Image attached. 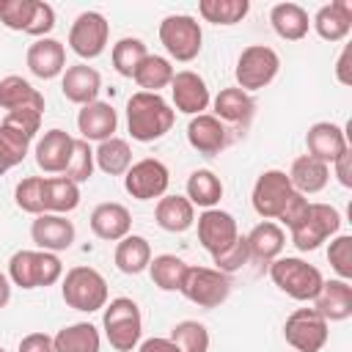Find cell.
I'll return each mask as SVG.
<instances>
[{
	"mask_svg": "<svg viewBox=\"0 0 352 352\" xmlns=\"http://www.w3.org/2000/svg\"><path fill=\"white\" fill-rule=\"evenodd\" d=\"M212 261H214V270H220V272H226V275H231V272L242 270V267L250 261L248 239L239 234V236H236L226 250H220L217 256H212Z\"/></svg>",
	"mask_w": 352,
	"mask_h": 352,
	"instance_id": "obj_47",
	"label": "cell"
},
{
	"mask_svg": "<svg viewBox=\"0 0 352 352\" xmlns=\"http://www.w3.org/2000/svg\"><path fill=\"white\" fill-rule=\"evenodd\" d=\"M11 302V280L6 272H0V311Z\"/></svg>",
	"mask_w": 352,
	"mask_h": 352,
	"instance_id": "obj_54",
	"label": "cell"
},
{
	"mask_svg": "<svg viewBox=\"0 0 352 352\" xmlns=\"http://www.w3.org/2000/svg\"><path fill=\"white\" fill-rule=\"evenodd\" d=\"M94 236L104 239V242H118L126 234H132V214L124 204L118 201H104L99 206H94L91 220H88Z\"/></svg>",
	"mask_w": 352,
	"mask_h": 352,
	"instance_id": "obj_24",
	"label": "cell"
},
{
	"mask_svg": "<svg viewBox=\"0 0 352 352\" xmlns=\"http://www.w3.org/2000/svg\"><path fill=\"white\" fill-rule=\"evenodd\" d=\"M135 352H182V349L170 338H165V336H151V338L140 341Z\"/></svg>",
	"mask_w": 352,
	"mask_h": 352,
	"instance_id": "obj_53",
	"label": "cell"
},
{
	"mask_svg": "<svg viewBox=\"0 0 352 352\" xmlns=\"http://www.w3.org/2000/svg\"><path fill=\"white\" fill-rule=\"evenodd\" d=\"M36 11V0H0V22L8 30L28 33Z\"/></svg>",
	"mask_w": 352,
	"mask_h": 352,
	"instance_id": "obj_45",
	"label": "cell"
},
{
	"mask_svg": "<svg viewBox=\"0 0 352 352\" xmlns=\"http://www.w3.org/2000/svg\"><path fill=\"white\" fill-rule=\"evenodd\" d=\"M187 267L190 264L182 256H176V253H160V256H151L148 275H151V283L160 292H179L182 283H184Z\"/></svg>",
	"mask_w": 352,
	"mask_h": 352,
	"instance_id": "obj_35",
	"label": "cell"
},
{
	"mask_svg": "<svg viewBox=\"0 0 352 352\" xmlns=\"http://www.w3.org/2000/svg\"><path fill=\"white\" fill-rule=\"evenodd\" d=\"M248 239V250H250V258L256 261H275L280 253H283V245H286V231L275 223V220H261L258 226H253V231L245 236Z\"/></svg>",
	"mask_w": 352,
	"mask_h": 352,
	"instance_id": "obj_30",
	"label": "cell"
},
{
	"mask_svg": "<svg viewBox=\"0 0 352 352\" xmlns=\"http://www.w3.org/2000/svg\"><path fill=\"white\" fill-rule=\"evenodd\" d=\"M8 280L25 292L55 286L63 278V261L47 250H16L8 258Z\"/></svg>",
	"mask_w": 352,
	"mask_h": 352,
	"instance_id": "obj_2",
	"label": "cell"
},
{
	"mask_svg": "<svg viewBox=\"0 0 352 352\" xmlns=\"http://www.w3.org/2000/svg\"><path fill=\"white\" fill-rule=\"evenodd\" d=\"M55 28V8L44 0H36V11H33V19H30V28H28V36H36V38H47Z\"/></svg>",
	"mask_w": 352,
	"mask_h": 352,
	"instance_id": "obj_48",
	"label": "cell"
},
{
	"mask_svg": "<svg viewBox=\"0 0 352 352\" xmlns=\"http://www.w3.org/2000/svg\"><path fill=\"white\" fill-rule=\"evenodd\" d=\"M286 176H289L294 192H300V195H316L330 182V165H324V162L302 154V157H297L292 162V168H289Z\"/></svg>",
	"mask_w": 352,
	"mask_h": 352,
	"instance_id": "obj_29",
	"label": "cell"
},
{
	"mask_svg": "<svg viewBox=\"0 0 352 352\" xmlns=\"http://www.w3.org/2000/svg\"><path fill=\"white\" fill-rule=\"evenodd\" d=\"M173 74H176V69H173V63H170L168 58L148 52V55L140 60V66L135 69L132 80L138 82L140 91H146V94H160L162 88H170Z\"/></svg>",
	"mask_w": 352,
	"mask_h": 352,
	"instance_id": "obj_34",
	"label": "cell"
},
{
	"mask_svg": "<svg viewBox=\"0 0 352 352\" xmlns=\"http://www.w3.org/2000/svg\"><path fill=\"white\" fill-rule=\"evenodd\" d=\"M55 352H99L102 349V336L91 322H74L60 327L55 336Z\"/></svg>",
	"mask_w": 352,
	"mask_h": 352,
	"instance_id": "obj_33",
	"label": "cell"
},
{
	"mask_svg": "<svg viewBox=\"0 0 352 352\" xmlns=\"http://www.w3.org/2000/svg\"><path fill=\"white\" fill-rule=\"evenodd\" d=\"M6 170H8V168H6V162H3V160H0V176H3V173H6Z\"/></svg>",
	"mask_w": 352,
	"mask_h": 352,
	"instance_id": "obj_55",
	"label": "cell"
},
{
	"mask_svg": "<svg viewBox=\"0 0 352 352\" xmlns=\"http://www.w3.org/2000/svg\"><path fill=\"white\" fill-rule=\"evenodd\" d=\"M77 206H80V184L69 182L66 176H47L44 179V212L69 214Z\"/></svg>",
	"mask_w": 352,
	"mask_h": 352,
	"instance_id": "obj_37",
	"label": "cell"
},
{
	"mask_svg": "<svg viewBox=\"0 0 352 352\" xmlns=\"http://www.w3.org/2000/svg\"><path fill=\"white\" fill-rule=\"evenodd\" d=\"M72 151H74V138L66 132V129H47L38 140H36V165L44 170V173H60L66 170L69 160H72Z\"/></svg>",
	"mask_w": 352,
	"mask_h": 352,
	"instance_id": "obj_19",
	"label": "cell"
},
{
	"mask_svg": "<svg viewBox=\"0 0 352 352\" xmlns=\"http://www.w3.org/2000/svg\"><path fill=\"white\" fill-rule=\"evenodd\" d=\"M270 25H272L278 38L300 41L311 30V16L300 3H275L270 8Z\"/></svg>",
	"mask_w": 352,
	"mask_h": 352,
	"instance_id": "obj_28",
	"label": "cell"
},
{
	"mask_svg": "<svg viewBox=\"0 0 352 352\" xmlns=\"http://www.w3.org/2000/svg\"><path fill=\"white\" fill-rule=\"evenodd\" d=\"M16 352H55V341H52V336L36 330V333H28L19 338Z\"/></svg>",
	"mask_w": 352,
	"mask_h": 352,
	"instance_id": "obj_50",
	"label": "cell"
},
{
	"mask_svg": "<svg viewBox=\"0 0 352 352\" xmlns=\"http://www.w3.org/2000/svg\"><path fill=\"white\" fill-rule=\"evenodd\" d=\"M0 107L16 110V107H38L44 110V94L38 88H33V82H28L19 74H8L0 80Z\"/></svg>",
	"mask_w": 352,
	"mask_h": 352,
	"instance_id": "obj_32",
	"label": "cell"
},
{
	"mask_svg": "<svg viewBox=\"0 0 352 352\" xmlns=\"http://www.w3.org/2000/svg\"><path fill=\"white\" fill-rule=\"evenodd\" d=\"M341 228V214L336 206L330 204H319V201H311L308 204V212L305 217L289 231L292 234V242L300 253H311L316 248H322V242L333 239Z\"/></svg>",
	"mask_w": 352,
	"mask_h": 352,
	"instance_id": "obj_8",
	"label": "cell"
},
{
	"mask_svg": "<svg viewBox=\"0 0 352 352\" xmlns=\"http://www.w3.org/2000/svg\"><path fill=\"white\" fill-rule=\"evenodd\" d=\"M25 63L28 72L38 80H55L66 72V47L63 41L47 36V38H36L28 52H25Z\"/></svg>",
	"mask_w": 352,
	"mask_h": 352,
	"instance_id": "obj_18",
	"label": "cell"
},
{
	"mask_svg": "<svg viewBox=\"0 0 352 352\" xmlns=\"http://www.w3.org/2000/svg\"><path fill=\"white\" fill-rule=\"evenodd\" d=\"M170 99H173V110L176 113H184V116H201L209 110L212 104V94H209V85L206 80L192 72V69H182L173 74L170 80Z\"/></svg>",
	"mask_w": 352,
	"mask_h": 352,
	"instance_id": "obj_14",
	"label": "cell"
},
{
	"mask_svg": "<svg viewBox=\"0 0 352 352\" xmlns=\"http://www.w3.org/2000/svg\"><path fill=\"white\" fill-rule=\"evenodd\" d=\"M99 91H102V74L88 63L66 66V72L60 74V94L72 104H80V107L91 104L96 102Z\"/></svg>",
	"mask_w": 352,
	"mask_h": 352,
	"instance_id": "obj_21",
	"label": "cell"
},
{
	"mask_svg": "<svg viewBox=\"0 0 352 352\" xmlns=\"http://www.w3.org/2000/svg\"><path fill=\"white\" fill-rule=\"evenodd\" d=\"M44 179L47 176H25L14 187V204L33 217L44 214Z\"/></svg>",
	"mask_w": 352,
	"mask_h": 352,
	"instance_id": "obj_43",
	"label": "cell"
},
{
	"mask_svg": "<svg viewBox=\"0 0 352 352\" xmlns=\"http://www.w3.org/2000/svg\"><path fill=\"white\" fill-rule=\"evenodd\" d=\"M146 55H148L146 41L138 38V36H124V38H118V41L113 44V50H110L113 69H116L121 77H129V80H132L135 69L140 66V60H143Z\"/></svg>",
	"mask_w": 352,
	"mask_h": 352,
	"instance_id": "obj_40",
	"label": "cell"
},
{
	"mask_svg": "<svg viewBox=\"0 0 352 352\" xmlns=\"http://www.w3.org/2000/svg\"><path fill=\"white\" fill-rule=\"evenodd\" d=\"M311 28L324 41H344L352 30V0H333L322 6L314 14Z\"/></svg>",
	"mask_w": 352,
	"mask_h": 352,
	"instance_id": "obj_26",
	"label": "cell"
},
{
	"mask_svg": "<svg viewBox=\"0 0 352 352\" xmlns=\"http://www.w3.org/2000/svg\"><path fill=\"white\" fill-rule=\"evenodd\" d=\"M160 44L165 47V52L179 60V63H190L201 55L204 47V30L201 22L190 14H168L160 22Z\"/></svg>",
	"mask_w": 352,
	"mask_h": 352,
	"instance_id": "obj_6",
	"label": "cell"
},
{
	"mask_svg": "<svg viewBox=\"0 0 352 352\" xmlns=\"http://www.w3.org/2000/svg\"><path fill=\"white\" fill-rule=\"evenodd\" d=\"M176 121V110L165 102L162 94L138 91L126 99V129L138 143H154L170 132Z\"/></svg>",
	"mask_w": 352,
	"mask_h": 352,
	"instance_id": "obj_1",
	"label": "cell"
},
{
	"mask_svg": "<svg viewBox=\"0 0 352 352\" xmlns=\"http://www.w3.org/2000/svg\"><path fill=\"white\" fill-rule=\"evenodd\" d=\"M113 261L118 267V272L124 275H140L148 270V261H151V245L146 236L140 234H126L124 239L116 242V253H113Z\"/></svg>",
	"mask_w": 352,
	"mask_h": 352,
	"instance_id": "obj_31",
	"label": "cell"
},
{
	"mask_svg": "<svg viewBox=\"0 0 352 352\" xmlns=\"http://www.w3.org/2000/svg\"><path fill=\"white\" fill-rule=\"evenodd\" d=\"M223 198V182L214 170L198 168L187 176V201L201 209H214Z\"/></svg>",
	"mask_w": 352,
	"mask_h": 352,
	"instance_id": "obj_36",
	"label": "cell"
},
{
	"mask_svg": "<svg viewBox=\"0 0 352 352\" xmlns=\"http://www.w3.org/2000/svg\"><path fill=\"white\" fill-rule=\"evenodd\" d=\"M305 148H308V157L324 165H333L344 151H349V140H346L344 126L333 121H316L305 132Z\"/></svg>",
	"mask_w": 352,
	"mask_h": 352,
	"instance_id": "obj_17",
	"label": "cell"
},
{
	"mask_svg": "<svg viewBox=\"0 0 352 352\" xmlns=\"http://www.w3.org/2000/svg\"><path fill=\"white\" fill-rule=\"evenodd\" d=\"M308 204H311V201H308L305 195H300V192H292V195H289V201L283 204L280 214H278V226H280V228L286 226V228L292 231V228H294V226H297V223L305 217V212H308Z\"/></svg>",
	"mask_w": 352,
	"mask_h": 352,
	"instance_id": "obj_49",
	"label": "cell"
},
{
	"mask_svg": "<svg viewBox=\"0 0 352 352\" xmlns=\"http://www.w3.org/2000/svg\"><path fill=\"white\" fill-rule=\"evenodd\" d=\"M283 338L294 352H322L330 338V322L314 308H294L283 322Z\"/></svg>",
	"mask_w": 352,
	"mask_h": 352,
	"instance_id": "obj_9",
	"label": "cell"
},
{
	"mask_svg": "<svg viewBox=\"0 0 352 352\" xmlns=\"http://www.w3.org/2000/svg\"><path fill=\"white\" fill-rule=\"evenodd\" d=\"M179 292L198 308H217L228 300L231 280L226 272H220L214 267H187V275H184V283Z\"/></svg>",
	"mask_w": 352,
	"mask_h": 352,
	"instance_id": "obj_11",
	"label": "cell"
},
{
	"mask_svg": "<svg viewBox=\"0 0 352 352\" xmlns=\"http://www.w3.org/2000/svg\"><path fill=\"white\" fill-rule=\"evenodd\" d=\"M168 184H170V170L157 157H143L132 162L129 170L124 173V190L135 201H154V198L160 201L168 192Z\"/></svg>",
	"mask_w": 352,
	"mask_h": 352,
	"instance_id": "obj_12",
	"label": "cell"
},
{
	"mask_svg": "<svg viewBox=\"0 0 352 352\" xmlns=\"http://www.w3.org/2000/svg\"><path fill=\"white\" fill-rule=\"evenodd\" d=\"M118 129V113L110 102H91L82 104L77 113V132L88 143H102L107 138H116Z\"/></svg>",
	"mask_w": 352,
	"mask_h": 352,
	"instance_id": "obj_20",
	"label": "cell"
},
{
	"mask_svg": "<svg viewBox=\"0 0 352 352\" xmlns=\"http://www.w3.org/2000/svg\"><path fill=\"white\" fill-rule=\"evenodd\" d=\"M187 143L204 157H217L228 146V126H223L212 113L192 116L187 124Z\"/></svg>",
	"mask_w": 352,
	"mask_h": 352,
	"instance_id": "obj_23",
	"label": "cell"
},
{
	"mask_svg": "<svg viewBox=\"0 0 352 352\" xmlns=\"http://www.w3.org/2000/svg\"><path fill=\"white\" fill-rule=\"evenodd\" d=\"M102 330L116 352H132L143 336V316L132 297H113L102 308Z\"/></svg>",
	"mask_w": 352,
	"mask_h": 352,
	"instance_id": "obj_5",
	"label": "cell"
},
{
	"mask_svg": "<svg viewBox=\"0 0 352 352\" xmlns=\"http://www.w3.org/2000/svg\"><path fill=\"white\" fill-rule=\"evenodd\" d=\"M270 280L286 297L297 302H311L319 294L324 275L319 272V267L308 264L300 256H278L275 261H270Z\"/></svg>",
	"mask_w": 352,
	"mask_h": 352,
	"instance_id": "obj_4",
	"label": "cell"
},
{
	"mask_svg": "<svg viewBox=\"0 0 352 352\" xmlns=\"http://www.w3.org/2000/svg\"><path fill=\"white\" fill-rule=\"evenodd\" d=\"M278 72H280V55L267 44H250L239 52L234 66L236 88H242L245 94L261 91L278 77Z\"/></svg>",
	"mask_w": 352,
	"mask_h": 352,
	"instance_id": "obj_7",
	"label": "cell"
},
{
	"mask_svg": "<svg viewBox=\"0 0 352 352\" xmlns=\"http://www.w3.org/2000/svg\"><path fill=\"white\" fill-rule=\"evenodd\" d=\"M94 160L96 168L107 176H124L132 165V148L124 138H107L102 143H96L94 148Z\"/></svg>",
	"mask_w": 352,
	"mask_h": 352,
	"instance_id": "obj_38",
	"label": "cell"
},
{
	"mask_svg": "<svg viewBox=\"0 0 352 352\" xmlns=\"http://www.w3.org/2000/svg\"><path fill=\"white\" fill-rule=\"evenodd\" d=\"M336 80L341 85H352V44H344V50L336 60Z\"/></svg>",
	"mask_w": 352,
	"mask_h": 352,
	"instance_id": "obj_51",
	"label": "cell"
},
{
	"mask_svg": "<svg viewBox=\"0 0 352 352\" xmlns=\"http://www.w3.org/2000/svg\"><path fill=\"white\" fill-rule=\"evenodd\" d=\"M60 297L69 308L94 314L107 305L110 292H107V280L99 270H94L88 264H77V267L66 270V275L60 278Z\"/></svg>",
	"mask_w": 352,
	"mask_h": 352,
	"instance_id": "obj_3",
	"label": "cell"
},
{
	"mask_svg": "<svg viewBox=\"0 0 352 352\" xmlns=\"http://www.w3.org/2000/svg\"><path fill=\"white\" fill-rule=\"evenodd\" d=\"M333 176L338 179L341 187H352V151H344L336 162H333Z\"/></svg>",
	"mask_w": 352,
	"mask_h": 352,
	"instance_id": "obj_52",
	"label": "cell"
},
{
	"mask_svg": "<svg viewBox=\"0 0 352 352\" xmlns=\"http://www.w3.org/2000/svg\"><path fill=\"white\" fill-rule=\"evenodd\" d=\"M0 352H6V349H3V346H0Z\"/></svg>",
	"mask_w": 352,
	"mask_h": 352,
	"instance_id": "obj_56",
	"label": "cell"
},
{
	"mask_svg": "<svg viewBox=\"0 0 352 352\" xmlns=\"http://www.w3.org/2000/svg\"><path fill=\"white\" fill-rule=\"evenodd\" d=\"M239 236V226L226 209H204L198 214V242L209 256H217Z\"/></svg>",
	"mask_w": 352,
	"mask_h": 352,
	"instance_id": "obj_15",
	"label": "cell"
},
{
	"mask_svg": "<svg viewBox=\"0 0 352 352\" xmlns=\"http://www.w3.org/2000/svg\"><path fill=\"white\" fill-rule=\"evenodd\" d=\"M212 107H214V118L226 126H236V129H248L253 113H256V102L250 94H245L242 88L231 85V88H223L214 99H212Z\"/></svg>",
	"mask_w": 352,
	"mask_h": 352,
	"instance_id": "obj_22",
	"label": "cell"
},
{
	"mask_svg": "<svg viewBox=\"0 0 352 352\" xmlns=\"http://www.w3.org/2000/svg\"><path fill=\"white\" fill-rule=\"evenodd\" d=\"M292 192L294 190H292V182H289L286 170L270 168V170H264L256 179L253 192H250V204H253V209H256L258 217L278 220V214H280V209H283V204L289 201Z\"/></svg>",
	"mask_w": 352,
	"mask_h": 352,
	"instance_id": "obj_13",
	"label": "cell"
},
{
	"mask_svg": "<svg viewBox=\"0 0 352 352\" xmlns=\"http://www.w3.org/2000/svg\"><path fill=\"white\" fill-rule=\"evenodd\" d=\"M154 220L168 234H184L195 226V206L187 201V195H162L154 206Z\"/></svg>",
	"mask_w": 352,
	"mask_h": 352,
	"instance_id": "obj_27",
	"label": "cell"
},
{
	"mask_svg": "<svg viewBox=\"0 0 352 352\" xmlns=\"http://www.w3.org/2000/svg\"><path fill=\"white\" fill-rule=\"evenodd\" d=\"M30 143H33L30 135H25L22 129H16V126L8 124V121H0V160L6 162L8 170L16 168V165L28 157Z\"/></svg>",
	"mask_w": 352,
	"mask_h": 352,
	"instance_id": "obj_41",
	"label": "cell"
},
{
	"mask_svg": "<svg viewBox=\"0 0 352 352\" xmlns=\"http://www.w3.org/2000/svg\"><path fill=\"white\" fill-rule=\"evenodd\" d=\"M94 170H96L94 146L88 140H82V138H74V151H72V160H69L63 176L69 182H74V184H82V182H88L94 176Z\"/></svg>",
	"mask_w": 352,
	"mask_h": 352,
	"instance_id": "obj_44",
	"label": "cell"
},
{
	"mask_svg": "<svg viewBox=\"0 0 352 352\" xmlns=\"http://www.w3.org/2000/svg\"><path fill=\"white\" fill-rule=\"evenodd\" d=\"M198 14L204 22L228 28V25L242 22L250 14V0H201Z\"/></svg>",
	"mask_w": 352,
	"mask_h": 352,
	"instance_id": "obj_39",
	"label": "cell"
},
{
	"mask_svg": "<svg viewBox=\"0 0 352 352\" xmlns=\"http://www.w3.org/2000/svg\"><path fill=\"white\" fill-rule=\"evenodd\" d=\"M107 41H110V22L99 11L77 14L72 28H69V38H66L69 50L77 58H82V63L99 58L107 50Z\"/></svg>",
	"mask_w": 352,
	"mask_h": 352,
	"instance_id": "obj_10",
	"label": "cell"
},
{
	"mask_svg": "<svg viewBox=\"0 0 352 352\" xmlns=\"http://www.w3.org/2000/svg\"><path fill=\"white\" fill-rule=\"evenodd\" d=\"M182 352H209V330L204 322L195 319H184L179 324H173L170 336H168Z\"/></svg>",
	"mask_w": 352,
	"mask_h": 352,
	"instance_id": "obj_42",
	"label": "cell"
},
{
	"mask_svg": "<svg viewBox=\"0 0 352 352\" xmlns=\"http://www.w3.org/2000/svg\"><path fill=\"white\" fill-rule=\"evenodd\" d=\"M327 261L341 280H352V236L336 234L327 245Z\"/></svg>",
	"mask_w": 352,
	"mask_h": 352,
	"instance_id": "obj_46",
	"label": "cell"
},
{
	"mask_svg": "<svg viewBox=\"0 0 352 352\" xmlns=\"http://www.w3.org/2000/svg\"><path fill=\"white\" fill-rule=\"evenodd\" d=\"M311 302V308L327 322H344L352 316V283L341 278L322 280V289Z\"/></svg>",
	"mask_w": 352,
	"mask_h": 352,
	"instance_id": "obj_25",
	"label": "cell"
},
{
	"mask_svg": "<svg viewBox=\"0 0 352 352\" xmlns=\"http://www.w3.org/2000/svg\"><path fill=\"white\" fill-rule=\"evenodd\" d=\"M77 228L66 214H38L30 223V239L36 245V250H47V253H60L69 250L74 245Z\"/></svg>",
	"mask_w": 352,
	"mask_h": 352,
	"instance_id": "obj_16",
	"label": "cell"
}]
</instances>
